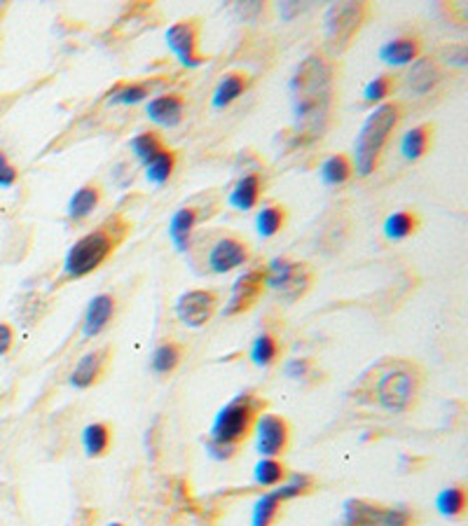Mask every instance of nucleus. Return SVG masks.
<instances>
[{
    "label": "nucleus",
    "mask_w": 468,
    "mask_h": 526,
    "mask_svg": "<svg viewBox=\"0 0 468 526\" xmlns=\"http://www.w3.org/2000/svg\"><path fill=\"white\" fill-rule=\"evenodd\" d=\"M333 63L321 54H310L303 59L291 77V96L295 119L307 134H319L326 129L333 108Z\"/></svg>",
    "instance_id": "1"
},
{
    "label": "nucleus",
    "mask_w": 468,
    "mask_h": 526,
    "mask_svg": "<svg viewBox=\"0 0 468 526\" xmlns=\"http://www.w3.org/2000/svg\"><path fill=\"white\" fill-rule=\"evenodd\" d=\"M129 230H132V225L122 215H113L96 230L77 239L76 244L69 248V253H66L64 276L61 279L64 281H77V279H85V276L99 270L108 257L117 251V246L127 239Z\"/></svg>",
    "instance_id": "2"
},
{
    "label": "nucleus",
    "mask_w": 468,
    "mask_h": 526,
    "mask_svg": "<svg viewBox=\"0 0 468 526\" xmlns=\"http://www.w3.org/2000/svg\"><path fill=\"white\" fill-rule=\"evenodd\" d=\"M400 119H403V106L399 101H386L382 106H375V110L367 115L361 132L356 136L354 159H351L356 174L366 178L380 169L386 143L396 132Z\"/></svg>",
    "instance_id": "3"
},
{
    "label": "nucleus",
    "mask_w": 468,
    "mask_h": 526,
    "mask_svg": "<svg viewBox=\"0 0 468 526\" xmlns=\"http://www.w3.org/2000/svg\"><path fill=\"white\" fill-rule=\"evenodd\" d=\"M422 389V372L410 360H386L377 368V379L373 384V401L384 412L403 414L415 408Z\"/></svg>",
    "instance_id": "4"
},
{
    "label": "nucleus",
    "mask_w": 468,
    "mask_h": 526,
    "mask_svg": "<svg viewBox=\"0 0 468 526\" xmlns=\"http://www.w3.org/2000/svg\"><path fill=\"white\" fill-rule=\"evenodd\" d=\"M265 405L267 402L260 395H255L254 391H244V393L234 395L232 401L215 414L206 442L237 451L241 442L254 433L255 421L262 414Z\"/></svg>",
    "instance_id": "5"
},
{
    "label": "nucleus",
    "mask_w": 468,
    "mask_h": 526,
    "mask_svg": "<svg viewBox=\"0 0 468 526\" xmlns=\"http://www.w3.org/2000/svg\"><path fill=\"white\" fill-rule=\"evenodd\" d=\"M370 17V3H354V0H344L328 7L326 12V47L330 54H342L349 45L354 43L359 31Z\"/></svg>",
    "instance_id": "6"
},
{
    "label": "nucleus",
    "mask_w": 468,
    "mask_h": 526,
    "mask_svg": "<svg viewBox=\"0 0 468 526\" xmlns=\"http://www.w3.org/2000/svg\"><path fill=\"white\" fill-rule=\"evenodd\" d=\"M262 274H265V288L277 290L288 302L303 297L310 290L311 279H314L307 264L288 260V257H274L272 263L262 270Z\"/></svg>",
    "instance_id": "7"
},
{
    "label": "nucleus",
    "mask_w": 468,
    "mask_h": 526,
    "mask_svg": "<svg viewBox=\"0 0 468 526\" xmlns=\"http://www.w3.org/2000/svg\"><path fill=\"white\" fill-rule=\"evenodd\" d=\"M166 45L173 52V57L183 63L185 69H199L206 63V57L199 50V38H202V21L197 17L173 21L165 33Z\"/></svg>",
    "instance_id": "8"
},
{
    "label": "nucleus",
    "mask_w": 468,
    "mask_h": 526,
    "mask_svg": "<svg viewBox=\"0 0 468 526\" xmlns=\"http://www.w3.org/2000/svg\"><path fill=\"white\" fill-rule=\"evenodd\" d=\"M255 449L260 457L278 458L291 447V424L272 412H262L254 426Z\"/></svg>",
    "instance_id": "9"
},
{
    "label": "nucleus",
    "mask_w": 468,
    "mask_h": 526,
    "mask_svg": "<svg viewBox=\"0 0 468 526\" xmlns=\"http://www.w3.org/2000/svg\"><path fill=\"white\" fill-rule=\"evenodd\" d=\"M221 297L215 290L195 288L183 293L176 300L178 320L188 328H204L218 312Z\"/></svg>",
    "instance_id": "10"
},
{
    "label": "nucleus",
    "mask_w": 468,
    "mask_h": 526,
    "mask_svg": "<svg viewBox=\"0 0 468 526\" xmlns=\"http://www.w3.org/2000/svg\"><path fill=\"white\" fill-rule=\"evenodd\" d=\"M262 293H265V274H262V270L244 271L234 281L230 300L225 302V309H222V316L232 319V316H241V313L251 312Z\"/></svg>",
    "instance_id": "11"
},
{
    "label": "nucleus",
    "mask_w": 468,
    "mask_h": 526,
    "mask_svg": "<svg viewBox=\"0 0 468 526\" xmlns=\"http://www.w3.org/2000/svg\"><path fill=\"white\" fill-rule=\"evenodd\" d=\"M251 260V246L239 237H221L211 246L209 251V270L214 274H230V271L239 270L241 264Z\"/></svg>",
    "instance_id": "12"
},
{
    "label": "nucleus",
    "mask_w": 468,
    "mask_h": 526,
    "mask_svg": "<svg viewBox=\"0 0 468 526\" xmlns=\"http://www.w3.org/2000/svg\"><path fill=\"white\" fill-rule=\"evenodd\" d=\"M108 360H110V349H108V346L85 353V356L77 360L76 368H73V372H70V386L77 391L92 389V386L101 382V376L106 375Z\"/></svg>",
    "instance_id": "13"
},
{
    "label": "nucleus",
    "mask_w": 468,
    "mask_h": 526,
    "mask_svg": "<svg viewBox=\"0 0 468 526\" xmlns=\"http://www.w3.org/2000/svg\"><path fill=\"white\" fill-rule=\"evenodd\" d=\"M146 113L155 125L173 129V126L181 125L185 117L183 94H178V92H166V94L155 96V99L148 101Z\"/></svg>",
    "instance_id": "14"
},
{
    "label": "nucleus",
    "mask_w": 468,
    "mask_h": 526,
    "mask_svg": "<svg viewBox=\"0 0 468 526\" xmlns=\"http://www.w3.org/2000/svg\"><path fill=\"white\" fill-rule=\"evenodd\" d=\"M115 307H117V300L110 293H101L92 297L83 319V337H99L110 326V320L115 316Z\"/></svg>",
    "instance_id": "15"
},
{
    "label": "nucleus",
    "mask_w": 468,
    "mask_h": 526,
    "mask_svg": "<svg viewBox=\"0 0 468 526\" xmlns=\"http://www.w3.org/2000/svg\"><path fill=\"white\" fill-rule=\"evenodd\" d=\"M202 220V211L197 206H181L169 220V237L178 253H188L192 246V232Z\"/></svg>",
    "instance_id": "16"
},
{
    "label": "nucleus",
    "mask_w": 468,
    "mask_h": 526,
    "mask_svg": "<svg viewBox=\"0 0 468 526\" xmlns=\"http://www.w3.org/2000/svg\"><path fill=\"white\" fill-rule=\"evenodd\" d=\"M443 80V70L438 66L436 59L419 57L417 61L410 63V70L405 76V85L412 94H429L431 89L436 87L438 82Z\"/></svg>",
    "instance_id": "17"
},
{
    "label": "nucleus",
    "mask_w": 468,
    "mask_h": 526,
    "mask_svg": "<svg viewBox=\"0 0 468 526\" xmlns=\"http://www.w3.org/2000/svg\"><path fill=\"white\" fill-rule=\"evenodd\" d=\"M422 57V40L417 36H399L380 47V59L389 66H407Z\"/></svg>",
    "instance_id": "18"
},
{
    "label": "nucleus",
    "mask_w": 468,
    "mask_h": 526,
    "mask_svg": "<svg viewBox=\"0 0 468 526\" xmlns=\"http://www.w3.org/2000/svg\"><path fill=\"white\" fill-rule=\"evenodd\" d=\"M262 175L260 174H246L241 175L237 185L230 192L228 201L230 206H234L237 211H251L260 204V197H262Z\"/></svg>",
    "instance_id": "19"
},
{
    "label": "nucleus",
    "mask_w": 468,
    "mask_h": 526,
    "mask_svg": "<svg viewBox=\"0 0 468 526\" xmlns=\"http://www.w3.org/2000/svg\"><path fill=\"white\" fill-rule=\"evenodd\" d=\"M103 199V190L101 182L99 181H89L85 182L83 188L76 190V195L70 197L69 201V218L80 223V220L89 218V215L94 214L99 204Z\"/></svg>",
    "instance_id": "20"
},
{
    "label": "nucleus",
    "mask_w": 468,
    "mask_h": 526,
    "mask_svg": "<svg viewBox=\"0 0 468 526\" xmlns=\"http://www.w3.org/2000/svg\"><path fill=\"white\" fill-rule=\"evenodd\" d=\"M251 87V76L244 70H230L218 82V87L214 92V108L222 110V108L232 106L234 101L239 99L246 89Z\"/></svg>",
    "instance_id": "21"
},
{
    "label": "nucleus",
    "mask_w": 468,
    "mask_h": 526,
    "mask_svg": "<svg viewBox=\"0 0 468 526\" xmlns=\"http://www.w3.org/2000/svg\"><path fill=\"white\" fill-rule=\"evenodd\" d=\"M380 503L367 498H349L342 510V526H380Z\"/></svg>",
    "instance_id": "22"
},
{
    "label": "nucleus",
    "mask_w": 468,
    "mask_h": 526,
    "mask_svg": "<svg viewBox=\"0 0 468 526\" xmlns=\"http://www.w3.org/2000/svg\"><path fill=\"white\" fill-rule=\"evenodd\" d=\"M431 138H433V125L426 122V125L412 126L410 132H405L403 138H400V155L407 162H417L429 150Z\"/></svg>",
    "instance_id": "23"
},
{
    "label": "nucleus",
    "mask_w": 468,
    "mask_h": 526,
    "mask_svg": "<svg viewBox=\"0 0 468 526\" xmlns=\"http://www.w3.org/2000/svg\"><path fill=\"white\" fill-rule=\"evenodd\" d=\"M113 442V431L106 421H94L85 426L83 431V449L89 458H101L106 457Z\"/></svg>",
    "instance_id": "24"
},
{
    "label": "nucleus",
    "mask_w": 468,
    "mask_h": 526,
    "mask_svg": "<svg viewBox=\"0 0 468 526\" xmlns=\"http://www.w3.org/2000/svg\"><path fill=\"white\" fill-rule=\"evenodd\" d=\"M286 220H288L286 206H281V204H277V201H267V204H262V208L258 211L255 230H258V234L262 239H272L284 230Z\"/></svg>",
    "instance_id": "25"
},
{
    "label": "nucleus",
    "mask_w": 468,
    "mask_h": 526,
    "mask_svg": "<svg viewBox=\"0 0 468 526\" xmlns=\"http://www.w3.org/2000/svg\"><path fill=\"white\" fill-rule=\"evenodd\" d=\"M183 360V344H178L173 339H166L157 349L152 351L150 368L155 375H171L178 370V365Z\"/></svg>",
    "instance_id": "26"
},
{
    "label": "nucleus",
    "mask_w": 468,
    "mask_h": 526,
    "mask_svg": "<svg viewBox=\"0 0 468 526\" xmlns=\"http://www.w3.org/2000/svg\"><path fill=\"white\" fill-rule=\"evenodd\" d=\"M351 175H354V164H351V157L347 155H330L321 164V181L328 188L344 185Z\"/></svg>",
    "instance_id": "27"
},
{
    "label": "nucleus",
    "mask_w": 468,
    "mask_h": 526,
    "mask_svg": "<svg viewBox=\"0 0 468 526\" xmlns=\"http://www.w3.org/2000/svg\"><path fill=\"white\" fill-rule=\"evenodd\" d=\"M419 215L415 211H396L384 220V237L389 241H403L417 232Z\"/></svg>",
    "instance_id": "28"
},
{
    "label": "nucleus",
    "mask_w": 468,
    "mask_h": 526,
    "mask_svg": "<svg viewBox=\"0 0 468 526\" xmlns=\"http://www.w3.org/2000/svg\"><path fill=\"white\" fill-rule=\"evenodd\" d=\"M129 148H132L133 157H136V159H139L143 166H148V164H150L152 159L159 155V152L165 150L166 143L162 141V136H159V134L141 132V134H136L132 141H129Z\"/></svg>",
    "instance_id": "29"
},
{
    "label": "nucleus",
    "mask_w": 468,
    "mask_h": 526,
    "mask_svg": "<svg viewBox=\"0 0 468 526\" xmlns=\"http://www.w3.org/2000/svg\"><path fill=\"white\" fill-rule=\"evenodd\" d=\"M466 489L462 484H455V487L443 489L436 498V510L443 517H449V520H455V517H462L466 513Z\"/></svg>",
    "instance_id": "30"
},
{
    "label": "nucleus",
    "mask_w": 468,
    "mask_h": 526,
    "mask_svg": "<svg viewBox=\"0 0 468 526\" xmlns=\"http://www.w3.org/2000/svg\"><path fill=\"white\" fill-rule=\"evenodd\" d=\"M176 164H178L176 150H171L169 145H166L165 150L159 152V155L146 166V178L152 182V185H165L171 175H173V171H176Z\"/></svg>",
    "instance_id": "31"
},
{
    "label": "nucleus",
    "mask_w": 468,
    "mask_h": 526,
    "mask_svg": "<svg viewBox=\"0 0 468 526\" xmlns=\"http://www.w3.org/2000/svg\"><path fill=\"white\" fill-rule=\"evenodd\" d=\"M278 353H281V346H278V339L270 332H262L254 339L251 344V360L258 368H270L278 360Z\"/></svg>",
    "instance_id": "32"
},
{
    "label": "nucleus",
    "mask_w": 468,
    "mask_h": 526,
    "mask_svg": "<svg viewBox=\"0 0 468 526\" xmlns=\"http://www.w3.org/2000/svg\"><path fill=\"white\" fill-rule=\"evenodd\" d=\"M314 487H317V480L311 475H307V473H293V475H286V480L281 484H278V489H274L277 491V496L281 498V501H293V498H300V496H307L314 491Z\"/></svg>",
    "instance_id": "33"
},
{
    "label": "nucleus",
    "mask_w": 468,
    "mask_h": 526,
    "mask_svg": "<svg viewBox=\"0 0 468 526\" xmlns=\"http://www.w3.org/2000/svg\"><path fill=\"white\" fill-rule=\"evenodd\" d=\"M150 96V85L148 82H122L108 94V103L113 106H133Z\"/></svg>",
    "instance_id": "34"
},
{
    "label": "nucleus",
    "mask_w": 468,
    "mask_h": 526,
    "mask_svg": "<svg viewBox=\"0 0 468 526\" xmlns=\"http://www.w3.org/2000/svg\"><path fill=\"white\" fill-rule=\"evenodd\" d=\"M286 475H288V468L278 458L262 457L254 468V482L258 487H278L286 480Z\"/></svg>",
    "instance_id": "35"
},
{
    "label": "nucleus",
    "mask_w": 468,
    "mask_h": 526,
    "mask_svg": "<svg viewBox=\"0 0 468 526\" xmlns=\"http://www.w3.org/2000/svg\"><path fill=\"white\" fill-rule=\"evenodd\" d=\"M284 501L278 498L277 491H267L255 501L254 514H251V526H272L278 517Z\"/></svg>",
    "instance_id": "36"
},
{
    "label": "nucleus",
    "mask_w": 468,
    "mask_h": 526,
    "mask_svg": "<svg viewBox=\"0 0 468 526\" xmlns=\"http://www.w3.org/2000/svg\"><path fill=\"white\" fill-rule=\"evenodd\" d=\"M393 89H396V76L382 73V76L367 82L366 89H363V101L367 106H382L393 94Z\"/></svg>",
    "instance_id": "37"
},
{
    "label": "nucleus",
    "mask_w": 468,
    "mask_h": 526,
    "mask_svg": "<svg viewBox=\"0 0 468 526\" xmlns=\"http://www.w3.org/2000/svg\"><path fill=\"white\" fill-rule=\"evenodd\" d=\"M284 372L293 382H304V379H310V376L317 372V365H314L311 358H291V360L284 365Z\"/></svg>",
    "instance_id": "38"
},
{
    "label": "nucleus",
    "mask_w": 468,
    "mask_h": 526,
    "mask_svg": "<svg viewBox=\"0 0 468 526\" xmlns=\"http://www.w3.org/2000/svg\"><path fill=\"white\" fill-rule=\"evenodd\" d=\"M380 526H415V514H412L407 507L382 506Z\"/></svg>",
    "instance_id": "39"
},
{
    "label": "nucleus",
    "mask_w": 468,
    "mask_h": 526,
    "mask_svg": "<svg viewBox=\"0 0 468 526\" xmlns=\"http://www.w3.org/2000/svg\"><path fill=\"white\" fill-rule=\"evenodd\" d=\"M440 61H445L448 66H456V69H464L468 63V47L466 45H449L440 50Z\"/></svg>",
    "instance_id": "40"
},
{
    "label": "nucleus",
    "mask_w": 468,
    "mask_h": 526,
    "mask_svg": "<svg viewBox=\"0 0 468 526\" xmlns=\"http://www.w3.org/2000/svg\"><path fill=\"white\" fill-rule=\"evenodd\" d=\"M17 182V169H14L5 152L0 150V188H12Z\"/></svg>",
    "instance_id": "41"
},
{
    "label": "nucleus",
    "mask_w": 468,
    "mask_h": 526,
    "mask_svg": "<svg viewBox=\"0 0 468 526\" xmlns=\"http://www.w3.org/2000/svg\"><path fill=\"white\" fill-rule=\"evenodd\" d=\"M12 342H14V330L7 326V323H0V356L12 349Z\"/></svg>",
    "instance_id": "42"
},
{
    "label": "nucleus",
    "mask_w": 468,
    "mask_h": 526,
    "mask_svg": "<svg viewBox=\"0 0 468 526\" xmlns=\"http://www.w3.org/2000/svg\"><path fill=\"white\" fill-rule=\"evenodd\" d=\"M304 7L293 5V3H281V14H284V20H291L293 12H303Z\"/></svg>",
    "instance_id": "43"
},
{
    "label": "nucleus",
    "mask_w": 468,
    "mask_h": 526,
    "mask_svg": "<svg viewBox=\"0 0 468 526\" xmlns=\"http://www.w3.org/2000/svg\"><path fill=\"white\" fill-rule=\"evenodd\" d=\"M106 526H127V524H122V522H110V524H106Z\"/></svg>",
    "instance_id": "44"
}]
</instances>
